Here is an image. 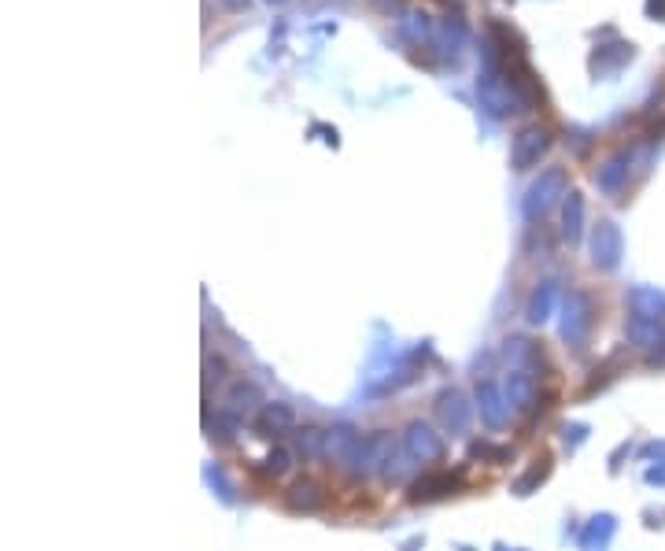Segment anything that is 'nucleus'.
<instances>
[{
  "label": "nucleus",
  "instance_id": "nucleus-2",
  "mask_svg": "<svg viewBox=\"0 0 665 551\" xmlns=\"http://www.w3.org/2000/svg\"><path fill=\"white\" fill-rule=\"evenodd\" d=\"M363 441L351 426H333L326 433V459L340 466V470H348L355 474V466H359V455H363Z\"/></svg>",
  "mask_w": 665,
  "mask_h": 551
},
{
  "label": "nucleus",
  "instance_id": "nucleus-1",
  "mask_svg": "<svg viewBox=\"0 0 665 551\" xmlns=\"http://www.w3.org/2000/svg\"><path fill=\"white\" fill-rule=\"evenodd\" d=\"M403 452L411 455L414 463H440L448 455V444L429 422H411L403 433Z\"/></svg>",
  "mask_w": 665,
  "mask_h": 551
},
{
  "label": "nucleus",
  "instance_id": "nucleus-12",
  "mask_svg": "<svg viewBox=\"0 0 665 551\" xmlns=\"http://www.w3.org/2000/svg\"><path fill=\"white\" fill-rule=\"evenodd\" d=\"M629 304H632V315H643V319L665 322V296L658 293V289H647V285L632 289Z\"/></svg>",
  "mask_w": 665,
  "mask_h": 551
},
{
  "label": "nucleus",
  "instance_id": "nucleus-4",
  "mask_svg": "<svg viewBox=\"0 0 665 551\" xmlns=\"http://www.w3.org/2000/svg\"><path fill=\"white\" fill-rule=\"evenodd\" d=\"M459 474H448V470H440V474H422V478L411 485V503H436L444 500V496H455L459 492Z\"/></svg>",
  "mask_w": 665,
  "mask_h": 551
},
{
  "label": "nucleus",
  "instance_id": "nucleus-8",
  "mask_svg": "<svg viewBox=\"0 0 665 551\" xmlns=\"http://www.w3.org/2000/svg\"><path fill=\"white\" fill-rule=\"evenodd\" d=\"M592 259L595 267L614 270L621 263V233L614 230V222H599L592 237Z\"/></svg>",
  "mask_w": 665,
  "mask_h": 551
},
{
  "label": "nucleus",
  "instance_id": "nucleus-18",
  "mask_svg": "<svg viewBox=\"0 0 665 551\" xmlns=\"http://www.w3.org/2000/svg\"><path fill=\"white\" fill-rule=\"evenodd\" d=\"M211 437H218V441H233L237 437V429H241V415H233V411H222V415L211 422Z\"/></svg>",
  "mask_w": 665,
  "mask_h": 551
},
{
  "label": "nucleus",
  "instance_id": "nucleus-11",
  "mask_svg": "<svg viewBox=\"0 0 665 551\" xmlns=\"http://www.w3.org/2000/svg\"><path fill=\"white\" fill-rule=\"evenodd\" d=\"M547 145H551V137H547V130H540V126H532V130H525V134L518 137V148H514V163H518L521 171L525 167H532V163L540 160L547 152Z\"/></svg>",
  "mask_w": 665,
  "mask_h": 551
},
{
  "label": "nucleus",
  "instance_id": "nucleus-7",
  "mask_svg": "<svg viewBox=\"0 0 665 551\" xmlns=\"http://www.w3.org/2000/svg\"><path fill=\"white\" fill-rule=\"evenodd\" d=\"M326 492H322V485H318L315 478H296L289 485V492H285V503H289L292 511H303V515H315V511H322L326 507Z\"/></svg>",
  "mask_w": 665,
  "mask_h": 551
},
{
  "label": "nucleus",
  "instance_id": "nucleus-20",
  "mask_svg": "<svg viewBox=\"0 0 665 551\" xmlns=\"http://www.w3.org/2000/svg\"><path fill=\"white\" fill-rule=\"evenodd\" d=\"M651 12H658V15H665V0H651Z\"/></svg>",
  "mask_w": 665,
  "mask_h": 551
},
{
  "label": "nucleus",
  "instance_id": "nucleus-5",
  "mask_svg": "<svg viewBox=\"0 0 665 551\" xmlns=\"http://www.w3.org/2000/svg\"><path fill=\"white\" fill-rule=\"evenodd\" d=\"M503 392H507L510 411H518V415L532 411V407H536V396H540V389H536V378H532L529 370H510Z\"/></svg>",
  "mask_w": 665,
  "mask_h": 551
},
{
  "label": "nucleus",
  "instance_id": "nucleus-9",
  "mask_svg": "<svg viewBox=\"0 0 665 551\" xmlns=\"http://www.w3.org/2000/svg\"><path fill=\"white\" fill-rule=\"evenodd\" d=\"M477 411L488 426H503L507 422V392H499L496 381H477Z\"/></svg>",
  "mask_w": 665,
  "mask_h": 551
},
{
  "label": "nucleus",
  "instance_id": "nucleus-10",
  "mask_svg": "<svg viewBox=\"0 0 665 551\" xmlns=\"http://www.w3.org/2000/svg\"><path fill=\"white\" fill-rule=\"evenodd\" d=\"M629 341L643 352H658L665 344V322L643 319V315H629Z\"/></svg>",
  "mask_w": 665,
  "mask_h": 551
},
{
  "label": "nucleus",
  "instance_id": "nucleus-14",
  "mask_svg": "<svg viewBox=\"0 0 665 551\" xmlns=\"http://www.w3.org/2000/svg\"><path fill=\"white\" fill-rule=\"evenodd\" d=\"M326 433L329 429L303 426V429H296L292 444H296V452H300L303 459H322V455H326Z\"/></svg>",
  "mask_w": 665,
  "mask_h": 551
},
{
  "label": "nucleus",
  "instance_id": "nucleus-13",
  "mask_svg": "<svg viewBox=\"0 0 665 551\" xmlns=\"http://www.w3.org/2000/svg\"><path fill=\"white\" fill-rule=\"evenodd\" d=\"M222 404L233 415H244V411H255L263 400H259V389H255L252 381H233L230 389H226V396H222Z\"/></svg>",
  "mask_w": 665,
  "mask_h": 551
},
{
  "label": "nucleus",
  "instance_id": "nucleus-17",
  "mask_svg": "<svg viewBox=\"0 0 665 551\" xmlns=\"http://www.w3.org/2000/svg\"><path fill=\"white\" fill-rule=\"evenodd\" d=\"M263 470L270 474V478H281V474H289V470H292V452L285 448V444L270 448V455L263 459Z\"/></svg>",
  "mask_w": 665,
  "mask_h": 551
},
{
  "label": "nucleus",
  "instance_id": "nucleus-16",
  "mask_svg": "<svg viewBox=\"0 0 665 551\" xmlns=\"http://www.w3.org/2000/svg\"><path fill=\"white\" fill-rule=\"evenodd\" d=\"M558 185H562V174L555 171V174H547L544 182L532 189V193H529L532 196V200H529V215H544L547 204H551V193H555Z\"/></svg>",
  "mask_w": 665,
  "mask_h": 551
},
{
  "label": "nucleus",
  "instance_id": "nucleus-3",
  "mask_svg": "<svg viewBox=\"0 0 665 551\" xmlns=\"http://www.w3.org/2000/svg\"><path fill=\"white\" fill-rule=\"evenodd\" d=\"M592 333V300L584 293H573L566 304V322H562V337H566L573 348H584Z\"/></svg>",
  "mask_w": 665,
  "mask_h": 551
},
{
  "label": "nucleus",
  "instance_id": "nucleus-19",
  "mask_svg": "<svg viewBox=\"0 0 665 551\" xmlns=\"http://www.w3.org/2000/svg\"><path fill=\"white\" fill-rule=\"evenodd\" d=\"M547 311H551V289H544V296H540V293L532 296V304H529V322H544V319H547Z\"/></svg>",
  "mask_w": 665,
  "mask_h": 551
},
{
  "label": "nucleus",
  "instance_id": "nucleus-15",
  "mask_svg": "<svg viewBox=\"0 0 665 551\" xmlns=\"http://www.w3.org/2000/svg\"><path fill=\"white\" fill-rule=\"evenodd\" d=\"M436 411H440V418L448 422L451 429H466V422H470V411L462 407V396L455 389L451 392H440V400H436Z\"/></svg>",
  "mask_w": 665,
  "mask_h": 551
},
{
  "label": "nucleus",
  "instance_id": "nucleus-6",
  "mask_svg": "<svg viewBox=\"0 0 665 551\" xmlns=\"http://www.w3.org/2000/svg\"><path fill=\"white\" fill-rule=\"evenodd\" d=\"M292 426H296V411H292L289 404H281V400L263 404L255 411V433H259V437H281V433Z\"/></svg>",
  "mask_w": 665,
  "mask_h": 551
}]
</instances>
